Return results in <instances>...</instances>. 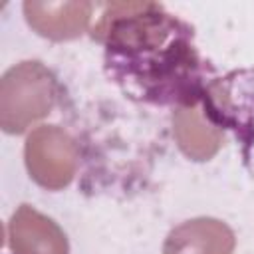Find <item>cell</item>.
<instances>
[{"mask_svg": "<svg viewBox=\"0 0 254 254\" xmlns=\"http://www.w3.org/2000/svg\"><path fill=\"white\" fill-rule=\"evenodd\" d=\"M105 46L107 77L133 101L194 107L216 79L194 42V28L157 2H111L91 30Z\"/></svg>", "mask_w": 254, "mask_h": 254, "instance_id": "1", "label": "cell"}, {"mask_svg": "<svg viewBox=\"0 0 254 254\" xmlns=\"http://www.w3.org/2000/svg\"><path fill=\"white\" fill-rule=\"evenodd\" d=\"M202 105L214 127L234 135L244 167L254 175V65L216 77L206 87Z\"/></svg>", "mask_w": 254, "mask_h": 254, "instance_id": "2", "label": "cell"}, {"mask_svg": "<svg viewBox=\"0 0 254 254\" xmlns=\"http://www.w3.org/2000/svg\"><path fill=\"white\" fill-rule=\"evenodd\" d=\"M56 103V77L40 62L10 67L0 81V125L6 133H24L48 115Z\"/></svg>", "mask_w": 254, "mask_h": 254, "instance_id": "3", "label": "cell"}, {"mask_svg": "<svg viewBox=\"0 0 254 254\" xmlns=\"http://www.w3.org/2000/svg\"><path fill=\"white\" fill-rule=\"evenodd\" d=\"M24 153L32 179L50 190L64 189L75 175L77 147L60 127H38L28 137Z\"/></svg>", "mask_w": 254, "mask_h": 254, "instance_id": "4", "label": "cell"}, {"mask_svg": "<svg viewBox=\"0 0 254 254\" xmlns=\"http://www.w3.org/2000/svg\"><path fill=\"white\" fill-rule=\"evenodd\" d=\"M8 236L16 254H67V240L62 228L28 204L14 212Z\"/></svg>", "mask_w": 254, "mask_h": 254, "instance_id": "5", "label": "cell"}, {"mask_svg": "<svg viewBox=\"0 0 254 254\" xmlns=\"http://www.w3.org/2000/svg\"><path fill=\"white\" fill-rule=\"evenodd\" d=\"M91 8L89 2H24L28 24L50 40L77 38L89 24Z\"/></svg>", "mask_w": 254, "mask_h": 254, "instance_id": "6", "label": "cell"}, {"mask_svg": "<svg viewBox=\"0 0 254 254\" xmlns=\"http://www.w3.org/2000/svg\"><path fill=\"white\" fill-rule=\"evenodd\" d=\"M234 234L216 218H194L173 228L163 254H232Z\"/></svg>", "mask_w": 254, "mask_h": 254, "instance_id": "7", "label": "cell"}, {"mask_svg": "<svg viewBox=\"0 0 254 254\" xmlns=\"http://www.w3.org/2000/svg\"><path fill=\"white\" fill-rule=\"evenodd\" d=\"M175 137L183 153L194 161L210 159L222 145L224 137L218 127H214L206 117L194 107H181L173 115Z\"/></svg>", "mask_w": 254, "mask_h": 254, "instance_id": "8", "label": "cell"}]
</instances>
